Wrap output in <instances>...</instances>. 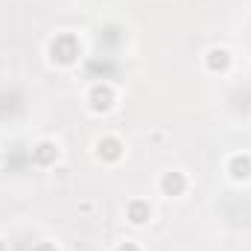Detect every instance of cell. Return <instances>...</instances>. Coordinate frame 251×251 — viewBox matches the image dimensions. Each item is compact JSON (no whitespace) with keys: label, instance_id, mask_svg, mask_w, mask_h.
<instances>
[{"label":"cell","instance_id":"4","mask_svg":"<svg viewBox=\"0 0 251 251\" xmlns=\"http://www.w3.org/2000/svg\"><path fill=\"white\" fill-rule=\"evenodd\" d=\"M231 167H234V176H237V178H246V176L251 173V161L249 158H234Z\"/></svg>","mask_w":251,"mask_h":251},{"label":"cell","instance_id":"1","mask_svg":"<svg viewBox=\"0 0 251 251\" xmlns=\"http://www.w3.org/2000/svg\"><path fill=\"white\" fill-rule=\"evenodd\" d=\"M53 56H59V62H70V59L76 56L73 41H70V38H59V41L53 44Z\"/></svg>","mask_w":251,"mask_h":251},{"label":"cell","instance_id":"6","mask_svg":"<svg viewBox=\"0 0 251 251\" xmlns=\"http://www.w3.org/2000/svg\"><path fill=\"white\" fill-rule=\"evenodd\" d=\"M228 64V53L225 50H213L210 53V67H225Z\"/></svg>","mask_w":251,"mask_h":251},{"label":"cell","instance_id":"9","mask_svg":"<svg viewBox=\"0 0 251 251\" xmlns=\"http://www.w3.org/2000/svg\"><path fill=\"white\" fill-rule=\"evenodd\" d=\"M117 251H137V249H134L131 243H126V246H120V249H117Z\"/></svg>","mask_w":251,"mask_h":251},{"label":"cell","instance_id":"7","mask_svg":"<svg viewBox=\"0 0 251 251\" xmlns=\"http://www.w3.org/2000/svg\"><path fill=\"white\" fill-rule=\"evenodd\" d=\"M100 149H105V155H108V158H117V143H114V140H105Z\"/></svg>","mask_w":251,"mask_h":251},{"label":"cell","instance_id":"3","mask_svg":"<svg viewBox=\"0 0 251 251\" xmlns=\"http://www.w3.org/2000/svg\"><path fill=\"white\" fill-rule=\"evenodd\" d=\"M91 100H94V108H108L111 105V91L108 88H97L91 94Z\"/></svg>","mask_w":251,"mask_h":251},{"label":"cell","instance_id":"8","mask_svg":"<svg viewBox=\"0 0 251 251\" xmlns=\"http://www.w3.org/2000/svg\"><path fill=\"white\" fill-rule=\"evenodd\" d=\"M38 149H41V152H38V158H41V161H47V158H50V155H53V152H50V149H53V146H38Z\"/></svg>","mask_w":251,"mask_h":251},{"label":"cell","instance_id":"5","mask_svg":"<svg viewBox=\"0 0 251 251\" xmlns=\"http://www.w3.org/2000/svg\"><path fill=\"white\" fill-rule=\"evenodd\" d=\"M146 216H149L146 204H131V222H146Z\"/></svg>","mask_w":251,"mask_h":251},{"label":"cell","instance_id":"2","mask_svg":"<svg viewBox=\"0 0 251 251\" xmlns=\"http://www.w3.org/2000/svg\"><path fill=\"white\" fill-rule=\"evenodd\" d=\"M161 187L167 190V193H173V196H176V193H181V190H184V178H181L178 173H170V176H164Z\"/></svg>","mask_w":251,"mask_h":251}]
</instances>
